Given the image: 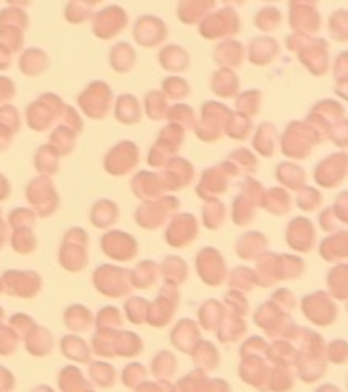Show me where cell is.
<instances>
[{
  "label": "cell",
  "mask_w": 348,
  "mask_h": 392,
  "mask_svg": "<svg viewBox=\"0 0 348 392\" xmlns=\"http://www.w3.org/2000/svg\"><path fill=\"white\" fill-rule=\"evenodd\" d=\"M64 105L54 93H45L26 110V123L35 131H46L59 118Z\"/></svg>",
  "instance_id": "1"
},
{
  "label": "cell",
  "mask_w": 348,
  "mask_h": 392,
  "mask_svg": "<svg viewBox=\"0 0 348 392\" xmlns=\"http://www.w3.org/2000/svg\"><path fill=\"white\" fill-rule=\"evenodd\" d=\"M28 26V17L20 8H5L0 12V41L10 51L23 47V31Z\"/></svg>",
  "instance_id": "2"
},
{
  "label": "cell",
  "mask_w": 348,
  "mask_h": 392,
  "mask_svg": "<svg viewBox=\"0 0 348 392\" xmlns=\"http://www.w3.org/2000/svg\"><path fill=\"white\" fill-rule=\"evenodd\" d=\"M79 105L83 113L93 120L107 116L112 105V92L105 82H93L79 97Z\"/></svg>",
  "instance_id": "3"
},
{
  "label": "cell",
  "mask_w": 348,
  "mask_h": 392,
  "mask_svg": "<svg viewBox=\"0 0 348 392\" xmlns=\"http://www.w3.org/2000/svg\"><path fill=\"white\" fill-rule=\"evenodd\" d=\"M126 23H128V17L123 10L115 7L105 8L102 12H98L93 18V33L102 40H110L113 36L120 35V31L124 28Z\"/></svg>",
  "instance_id": "4"
},
{
  "label": "cell",
  "mask_w": 348,
  "mask_h": 392,
  "mask_svg": "<svg viewBox=\"0 0 348 392\" xmlns=\"http://www.w3.org/2000/svg\"><path fill=\"white\" fill-rule=\"evenodd\" d=\"M136 161H138V152H136L134 144L121 142L108 152L105 158V168L113 175H121L129 172L136 166Z\"/></svg>",
  "instance_id": "5"
},
{
  "label": "cell",
  "mask_w": 348,
  "mask_h": 392,
  "mask_svg": "<svg viewBox=\"0 0 348 392\" xmlns=\"http://www.w3.org/2000/svg\"><path fill=\"white\" fill-rule=\"evenodd\" d=\"M18 64L25 76H38L47 67V56L41 50H28L20 57Z\"/></svg>",
  "instance_id": "6"
},
{
  "label": "cell",
  "mask_w": 348,
  "mask_h": 392,
  "mask_svg": "<svg viewBox=\"0 0 348 392\" xmlns=\"http://www.w3.org/2000/svg\"><path fill=\"white\" fill-rule=\"evenodd\" d=\"M57 158H59V154H57L50 144L41 146L38 154H36L35 166L41 173L52 175L57 171Z\"/></svg>",
  "instance_id": "7"
},
{
  "label": "cell",
  "mask_w": 348,
  "mask_h": 392,
  "mask_svg": "<svg viewBox=\"0 0 348 392\" xmlns=\"http://www.w3.org/2000/svg\"><path fill=\"white\" fill-rule=\"evenodd\" d=\"M92 5L87 2V0H71L69 5H67L66 17L71 23H82L91 17Z\"/></svg>",
  "instance_id": "8"
},
{
  "label": "cell",
  "mask_w": 348,
  "mask_h": 392,
  "mask_svg": "<svg viewBox=\"0 0 348 392\" xmlns=\"http://www.w3.org/2000/svg\"><path fill=\"white\" fill-rule=\"evenodd\" d=\"M124 57L129 61H134V52L131 50L129 45L120 43L116 45L115 50H112V54H110V62H112V67L116 71H128V67L124 64Z\"/></svg>",
  "instance_id": "9"
},
{
  "label": "cell",
  "mask_w": 348,
  "mask_h": 392,
  "mask_svg": "<svg viewBox=\"0 0 348 392\" xmlns=\"http://www.w3.org/2000/svg\"><path fill=\"white\" fill-rule=\"evenodd\" d=\"M15 95L13 82L7 77H0V102L10 100Z\"/></svg>",
  "instance_id": "10"
},
{
  "label": "cell",
  "mask_w": 348,
  "mask_h": 392,
  "mask_svg": "<svg viewBox=\"0 0 348 392\" xmlns=\"http://www.w3.org/2000/svg\"><path fill=\"white\" fill-rule=\"evenodd\" d=\"M12 136H13V131L7 128L5 125L0 123V152H4L10 146V142H12Z\"/></svg>",
  "instance_id": "11"
},
{
  "label": "cell",
  "mask_w": 348,
  "mask_h": 392,
  "mask_svg": "<svg viewBox=\"0 0 348 392\" xmlns=\"http://www.w3.org/2000/svg\"><path fill=\"white\" fill-rule=\"evenodd\" d=\"M10 62H12V51L4 45H0V71L7 69L10 66Z\"/></svg>",
  "instance_id": "12"
},
{
  "label": "cell",
  "mask_w": 348,
  "mask_h": 392,
  "mask_svg": "<svg viewBox=\"0 0 348 392\" xmlns=\"http://www.w3.org/2000/svg\"><path fill=\"white\" fill-rule=\"evenodd\" d=\"M10 193V185L7 182V178L0 173V198H5Z\"/></svg>",
  "instance_id": "13"
},
{
  "label": "cell",
  "mask_w": 348,
  "mask_h": 392,
  "mask_svg": "<svg viewBox=\"0 0 348 392\" xmlns=\"http://www.w3.org/2000/svg\"><path fill=\"white\" fill-rule=\"evenodd\" d=\"M31 2V0H8L10 5H13V8H20V7H26Z\"/></svg>",
  "instance_id": "14"
}]
</instances>
